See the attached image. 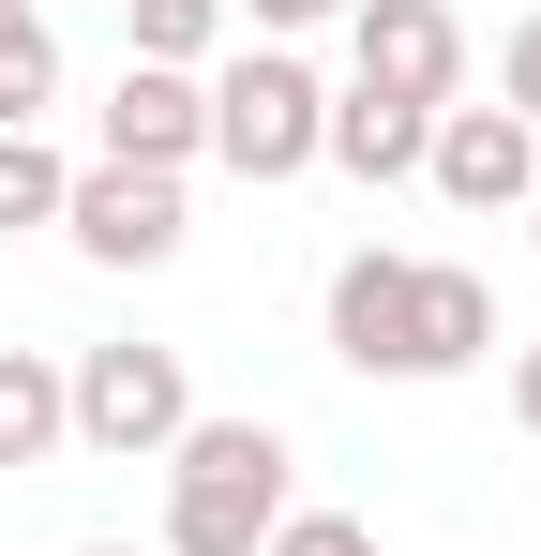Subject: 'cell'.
I'll list each match as a JSON object with an SVG mask.
<instances>
[{
	"label": "cell",
	"instance_id": "6da1fadb",
	"mask_svg": "<svg viewBox=\"0 0 541 556\" xmlns=\"http://www.w3.org/2000/svg\"><path fill=\"white\" fill-rule=\"evenodd\" d=\"M286 527V437L270 421H180L166 452V556H256Z\"/></svg>",
	"mask_w": 541,
	"mask_h": 556
},
{
	"label": "cell",
	"instance_id": "7a4b0ae2",
	"mask_svg": "<svg viewBox=\"0 0 541 556\" xmlns=\"http://www.w3.org/2000/svg\"><path fill=\"white\" fill-rule=\"evenodd\" d=\"M61 391H76V437H90L105 466H166V452H180V421H196L180 346H90Z\"/></svg>",
	"mask_w": 541,
	"mask_h": 556
},
{
	"label": "cell",
	"instance_id": "3957f363",
	"mask_svg": "<svg viewBox=\"0 0 541 556\" xmlns=\"http://www.w3.org/2000/svg\"><path fill=\"white\" fill-rule=\"evenodd\" d=\"M316 121H331V91H316L286 46H256V61L211 76V151H226L241 181H301V166H316Z\"/></svg>",
	"mask_w": 541,
	"mask_h": 556
},
{
	"label": "cell",
	"instance_id": "277c9868",
	"mask_svg": "<svg viewBox=\"0 0 541 556\" xmlns=\"http://www.w3.org/2000/svg\"><path fill=\"white\" fill-rule=\"evenodd\" d=\"M331 362H361V376H437V362H422V256L361 241L347 271H331Z\"/></svg>",
	"mask_w": 541,
	"mask_h": 556
},
{
	"label": "cell",
	"instance_id": "5b68a950",
	"mask_svg": "<svg viewBox=\"0 0 541 556\" xmlns=\"http://www.w3.org/2000/svg\"><path fill=\"white\" fill-rule=\"evenodd\" d=\"M347 15H361V76H347V91H391V105H422V121L466 91V30H451V0H347Z\"/></svg>",
	"mask_w": 541,
	"mask_h": 556
},
{
	"label": "cell",
	"instance_id": "8992f818",
	"mask_svg": "<svg viewBox=\"0 0 541 556\" xmlns=\"http://www.w3.org/2000/svg\"><path fill=\"white\" fill-rule=\"evenodd\" d=\"M422 181H437L451 211H527V195H541V136L512 121V105H437Z\"/></svg>",
	"mask_w": 541,
	"mask_h": 556
},
{
	"label": "cell",
	"instance_id": "52a82bcc",
	"mask_svg": "<svg viewBox=\"0 0 541 556\" xmlns=\"http://www.w3.org/2000/svg\"><path fill=\"white\" fill-rule=\"evenodd\" d=\"M61 226H76L90 271H166V256H180V181H151V166H90V181L61 195Z\"/></svg>",
	"mask_w": 541,
	"mask_h": 556
},
{
	"label": "cell",
	"instance_id": "ba28073f",
	"mask_svg": "<svg viewBox=\"0 0 541 556\" xmlns=\"http://www.w3.org/2000/svg\"><path fill=\"white\" fill-rule=\"evenodd\" d=\"M196 151H211V91H196V76H166V61H121V91H105V166L180 181Z\"/></svg>",
	"mask_w": 541,
	"mask_h": 556
},
{
	"label": "cell",
	"instance_id": "9c48e42d",
	"mask_svg": "<svg viewBox=\"0 0 541 556\" xmlns=\"http://www.w3.org/2000/svg\"><path fill=\"white\" fill-rule=\"evenodd\" d=\"M422 136H437V121H422V105H391V91H347L331 121H316V151H331L347 181H422Z\"/></svg>",
	"mask_w": 541,
	"mask_h": 556
},
{
	"label": "cell",
	"instance_id": "30bf717a",
	"mask_svg": "<svg viewBox=\"0 0 541 556\" xmlns=\"http://www.w3.org/2000/svg\"><path fill=\"white\" fill-rule=\"evenodd\" d=\"M481 346H496V286H481V271H451V256H422V362L466 376Z\"/></svg>",
	"mask_w": 541,
	"mask_h": 556
},
{
	"label": "cell",
	"instance_id": "8fae6325",
	"mask_svg": "<svg viewBox=\"0 0 541 556\" xmlns=\"http://www.w3.org/2000/svg\"><path fill=\"white\" fill-rule=\"evenodd\" d=\"M61 437H76V391L30 362V346H0V466H46Z\"/></svg>",
	"mask_w": 541,
	"mask_h": 556
},
{
	"label": "cell",
	"instance_id": "7c38bea8",
	"mask_svg": "<svg viewBox=\"0 0 541 556\" xmlns=\"http://www.w3.org/2000/svg\"><path fill=\"white\" fill-rule=\"evenodd\" d=\"M46 91H61V30H46V15H15V30H0V136H30Z\"/></svg>",
	"mask_w": 541,
	"mask_h": 556
},
{
	"label": "cell",
	"instance_id": "4fadbf2b",
	"mask_svg": "<svg viewBox=\"0 0 541 556\" xmlns=\"http://www.w3.org/2000/svg\"><path fill=\"white\" fill-rule=\"evenodd\" d=\"M61 195H76V166H61L46 136H0V241H15V226H61Z\"/></svg>",
	"mask_w": 541,
	"mask_h": 556
},
{
	"label": "cell",
	"instance_id": "5bb4252c",
	"mask_svg": "<svg viewBox=\"0 0 541 556\" xmlns=\"http://www.w3.org/2000/svg\"><path fill=\"white\" fill-rule=\"evenodd\" d=\"M121 15H136V61H166V76H196L226 30V0H121Z\"/></svg>",
	"mask_w": 541,
	"mask_h": 556
},
{
	"label": "cell",
	"instance_id": "9a60e30c",
	"mask_svg": "<svg viewBox=\"0 0 541 556\" xmlns=\"http://www.w3.org/2000/svg\"><path fill=\"white\" fill-rule=\"evenodd\" d=\"M256 556H376V527H347V511H286Z\"/></svg>",
	"mask_w": 541,
	"mask_h": 556
},
{
	"label": "cell",
	"instance_id": "2e32d148",
	"mask_svg": "<svg viewBox=\"0 0 541 556\" xmlns=\"http://www.w3.org/2000/svg\"><path fill=\"white\" fill-rule=\"evenodd\" d=\"M512 121H527V136H541V15H527V30H512Z\"/></svg>",
	"mask_w": 541,
	"mask_h": 556
},
{
	"label": "cell",
	"instance_id": "e0dca14e",
	"mask_svg": "<svg viewBox=\"0 0 541 556\" xmlns=\"http://www.w3.org/2000/svg\"><path fill=\"white\" fill-rule=\"evenodd\" d=\"M256 30H316V15H347V0H241Z\"/></svg>",
	"mask_w": 541,
	"mask_h": 556
},
{
	"label": "cell",
	"instance_id": "ac0fdd59",
	"mask_svg": "<svg viewBox=\"0 0 541 556\" xmlns=\"http://www.w3.org/2000/svg\"><path fill=\"white\" fill-rule=\"evenodd\" d=\"M512 421L541 437V346H512Z\"/></svg>",
	"mask_w": 541,
	"mask_h": 556
},
{
	"label": "cell",
	"instance_id": "d6986e66",
	"mask_svg": "<svg viewBox=\"0 0 541 556\" xmlns=\"http://www.w3.org/2000/svg\"><path fill=\"white\" fill-rule=\"evenodd\" d=\"M76 556H136V542H76Z\"/></svg>",
	"mask_w": 541,
	"mask_h": 556
},
{
	"label": "cell",
	"instance_id": "ffe728a7",
	"mask_svg": "<svg viewBox=\"0 0 541 556\" xmlns=\"http://www.w3.org/2000/svg\"><path fill=\"white\" fill-rule=\"evenodd\" d=\"M15 15H30V0H0V30H15Z\"/></svg>",
	"mask_w": 541,
	"mask_h": 556
},
{
	"label": "cell",
	"instance_id": "44dd1931",
	"mask_svg": "<svg viewBox=\"0 0 541 556\" xmlns=\"http://www.w3.org/2000/svg\"><path fill=\"white\" fill-rule=\"evenodd\" d=\"M527 211H541V195H527Z\"/></svg>",
	"mask_w": 541,
	"mask_h": 556
}]
</instances>
